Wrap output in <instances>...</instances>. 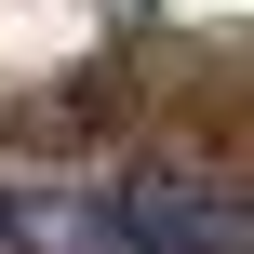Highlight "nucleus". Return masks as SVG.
<instances>
[{
	"label": "nucleus",
	"instance_id": "1",
	"mask_svg": "<svg viewBox=\"0 0 254 254\" xmlns=\"http://www.w3.org/2000/svg\"><path fill=\"white\" fill-rule=\"evenodd\" d=\"M0 241H13V201H0Z\"/></svg>",
	"mask_w": 254,
	"mask_h": 254
}]
</instances>
